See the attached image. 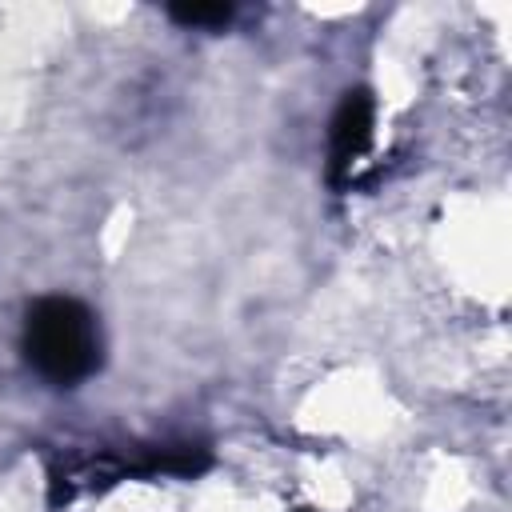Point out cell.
I'll return each instance as SVG.
<instances>
[{
    "mask_svg": "<svg viewBox=\"0 0 512 512\" xmlns=\"http://www.w3.org/2000/svg\"><path fill=\"white\" fill-rule=\"evenodd\" d=\"M24 356L48 384H76L100 364L92 312L68 296H44L24 316Z\"/></svg>",
    "mask_w": 512,
    "mask_h": 512,
    "instance_id": "obj_1",
    "label": "cell"
},
{
    "mask_svg": "<svg viewBox=\"0 0 512 512\" xmlns=\"http://www.w3.org/2000/svg\"><path fill=\"white\" fill-rule=\"evenodd\" d=\"M372 140V100L368 92H348L332 116V176L356 164V156Z\"/></svg>",
    "mask_w": 512,
    "mask_h": 512,
    "instance_id": "obj_2",
    "label": "cell"
},
{
    "mask_svg": "<svg viewBox=\"0 0 512 512\" xmlns=\"http://www.w3.org/2000/svg\"><path fill=\"white\" fill-rule=\"evenodd\" d=\"M168 16L184 28H224L232 20V4H176Z\"/></svg>",
    "mask_w": 512,
    "mask_h": 512,
    "instance_id": "obj_3",
    "label": "cell"
}]
</instances>
